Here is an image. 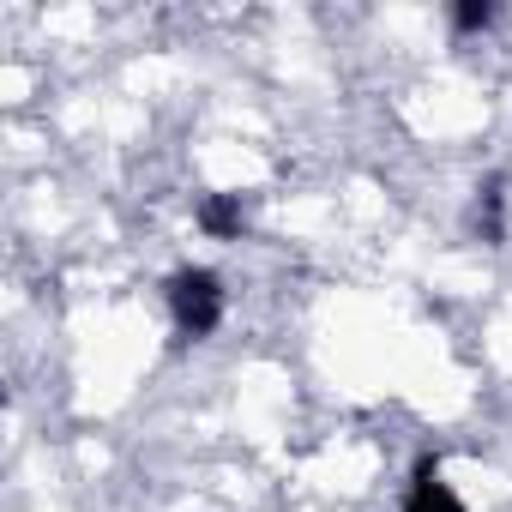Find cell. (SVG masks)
<instances>
[{
  "label": "cell",
  "instance_id": "1",
  "mask_svg": "<svg viewBox=\"0 0 512 512\" xmlns=\"http://www.w3.org/2000/svg\"><path fill=\"white\" fill-rule=\"evenodd\" d=\"M169 314H175V332H181V338L217 332V320H223V284H217V272L181 266V272L169 278Z\"/></svg>",
  "mask_w": 512,
  "mask_h": 512
},
{
  "label": "cell",
  "instance_id": "2",
  "mask_svg": "<svg viewBox=\"0 0 512 512\" xmlns=\"http://www.w3.org/2000/svg\"><path fill=\"white\" fill-rule=\"evenodd\" d=\"M404 512H464V500L452 494L440 458H422V464H416V476H410V488H404Z\"/></svg>",
  "mask_w": 512,
  "mask_h": 512
},
{
  "label": "cell",
  "instance_id": "3",
  "mask_svg": "<svg viewBox=\"0 0 512 512\" xmlns=\"http://www.w3.org/2000/svg\"><path fill=\"white\" fill-rule=\"evenodd\" d=\"M199 229H205V235H223V241L241 235V199H235V193H211V199L199 205Z\"/></svg>",
  "mask_w": 512,
  "mask_h": 512
},
{
  "label": "cell",
  "instance_id": "4",
  "mask_svg": "<svg viewBox=\"0 0 512 512\" xmlns=\"http://www.w3.org/2000/svg\"><path fill=\"white\" fill-rule=\"evenodd\" d=\"M452 25L458 31H488L494 25V7H488V0H464V7L452 13Z\"/></svg>",
  "mask_w": 512,
  "mask_h": 512
}]
</instances>
